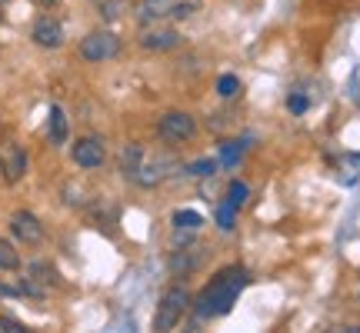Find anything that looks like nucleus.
Segmentation results:
<instances>
[{"mask_svg": "<svg viewBox=\"0 0 360 333\" xmlns=\"http://www.w3.org/2000/svg\"><path fill=\"white\" fill-rule=\"evenodd\" d=\"M244 287H247V273L240 267L220 270L217 277L200 290L197 303H193V317H197V320H214V317H224V313L237 303V296H240Z\"/></svg>", "mask_w": 360, "mask_h": 333, "instance_id": "nucleus-1", "label": "nucleus"}, {"mask_svg": "<svg viewBox=\"0 0 360 333\" xmlns=\"http://www.w3.org/2000/svg\"><path fill=\"white\" fill-rule=\"evenodd\" d=\"M193 296L191 290L184 287V283H174L167 294L160 296V307H157V317H154V327L157 330H174L184 317H187V310H191Z\"/></svg>", "mask_w": 360, "mask_h": 333, "instance_id": "nucleus-2", "label": "nucleus"}, {"mask_svg": "<svg viewBox=\"0 0 360 333\" xmlns=\"http://www.w3.org/2000/svg\"><path fill=\"white\" fill-rule=\"evenodd\" d=\"M120 53V37L114 30H90L87 37L80 40V57L87 64H107Z\"/></svg>", "mask_w": 360, "mask_h": 333, "instance_id": "nucleus-3", "label": "nucleus"}, {"mask_svg": "<svg viewBox=\"0 0 360 333\" xmlns=\"http://www.w3.org/2000/svg\"><path fill=\"white\" fill-rule=\"evenodd\" d=\"M157 133H160V141L167 143H187L197 137V120L187 110H167L160 117V124H157Z\"/></svg>", "mask_w": 360, "mask_h": 333, "instance_id": "nucleus-4", "label": "nucleus"}, {"mask_svg": "<svg viewBox=\"0 0 360 333\" xmlns=\"http://www.w3.org/2000/svg\"><path fill=\"white\" fill-rule=\"evenodd\" d=\"M70 157L80 170H101L103 160H107V143H103V137H94V133L77 137L70 147Z\"/></svg>", "mask_w": 360, "mask_h": 333, "instance_id": "nucleus-5", "label": "nucleus"}, {"mask_svg": "<svg viewBox=\"0 0 360 333\" xmlns=\"http://www.w3.org/2000/svg\"><path fill=\"white\" fill-rule=\"evenodd\" d=\"M170 174H174V160L170 157H143V164L137 166V174L130 180L137 187H160Z\"/></svg>", "mask_w": 360, "mask_h": 333, "instance_id": "nucleus-6", "label": "nucleus"}, {"mask_svg": "<svg viewBox=\"0 0 360 333\" xmlns=\"http://www.w3.org/2000/svg\"><path fill=\"white\" fill-rule=\"evenodd\" d=\"M11 233L27 247L44 244V223H40V217L37 214H30V210H17V214H11Z\"/></svg>", "mask_w": 360, "mask_h": 333, "instance_id": "nucleus-7", "label": "nucleus"}, {"mask_svg": "<svg viewBox=\"0 0 360 333\" xmlns=\"http://www.w3.org/2000/svg\"><path fill=\"white\" fill-rule=\"evenodd\" d=\"M141 47L143 51H154V53H164V51H174V47H180V30H174V27H157V24H143L141 30Z\"/></svg>", "mask_w": 360, "mask_h": 333, "instance_id": "nucleus-8", "label": "nucleus"}, {"mask_svg": "<svg viewBox=\"0 0 360 333\" xmlns=\"http://www.w3.org/2000/svg\"><path fill=\"white\" fill-rule=\"evenodd\" d=\"M24 174H27V150L20 143H4L0 147V177L7 183H17V180H24Z\"/></svg>", "mask_w": 360, "mask_h": 333, "instance_id": "nucleus-9", "label": "nucleus"}, {"mask_svg": "<svg viewBox=\"0 0 360 333\" xmlns=\"http://www.w3.org/2000/svg\"><path fill=\"white\" fill-rule=\"evenodd\" d=\"M30 40L44 47V51H57L64 44V24L53 20V17H37L34 27H30Z\"/></svg>", "mask_w": 360, "mask_h": 333, "instance_id": "nucleus-10", "label": "nucleus"}, {"mask_svg": "<svg viewBox=\"0 0 360 333\" xmlns=\"http://www.w3.org/2000/svg\"><path fill=\"white\" fill-rule=\"evenodd\" d=\"M200 260H204L200 247H180L177 254L170 256V270H174L177 277H187V273H193V270L200 267Z\"/></svg>", "mask_w": 360, "mask_h": 333, "instance_id": "nucleus-11", "label": "nucleus"}, {"mask_svg": "<svg viewBox=\"0 0 360 333\" xmlns=\"http://www.w3.org/2000/svg\"><path fill=\"white\" fill-rule=\"evenodd\" d=\"M174 4H177V0H141V4H137V20H141V24H157V20L170 17Z\"/></svg>", "mask_w": 360, "mask_h": 333, "instance_id": "nucleus-12", "label": "nucleus"}, {"mask_svg": "<svg viewBox=\"0 0 360 333\" xmlns=\"http://www.w3.org/2000/svg\"><path fill=\"white\" fill-rule=\"evenodd\" d=\"M143 157H147V150H143L141 143H127V147L120 150V157H117L120 174H124V177H134V174H137V166L143 164Z\"/></svg>", "mask_w": 360, "mask_h": 333, "instance_id": "nucleus-13", "label": "nucleus"}, {"mask_svg": "<svg viewBox=\"0 0 360 333\" xmlns=\"http://www.w3.org/2000/svg\"><path fill=\"white\" fill-rule=\"evenodd\" d=\"M67 133H70V127H67L64 107H57V103H53V107H51V120H47V137H51L53 147H60V143H67Z\"/></svg>", "mask_w": 360, "mask_h": 333, "instance_id": "nucleus-14", "label": "nucleus"}, {"mask_svg": "<svg viewBox=\"0 0 360 333\" xmlns=\"http://www.w3.org/2000/svg\"><path fill=\"white\" fill-rule=\"evenodd\" d=\"M240 93H244V80L237 77V74H220V80H217L220 100H237Z\"/></svg>", "mask_w": 360, "mask_h": 333, "instance_id": "nucleus-15", "label": "nucleus"}, {"mask_svg": "<svg viewBox=\"0 0 360 333\" xmlns=\"http://www.w3.org/2000/svg\"><path fill=\"white\" fill-rule=\"evenodd\" d=\"M170 220H174V230H200L204 227V217L197 210H177Z\"/></svg>", "mask_w": 360, "mask_h": 333, "instance_id": "nucleus-16", "label": "nucleus"}, {"mask_svg": "<svg viewBox=\"0 0 360 333\" xmlns=\"http://www.w3.org/2000/svg\"><path fill=\"white\" fill-rule=\"evenodd\" d=\"M97 11H101L107 24H114V20H120L127 13V0H97Z\"/></svg>", "mask_w": 360, "mask_h": 333, "instance_id": "nucleus-17", "label": "nucleus"}, {"mask_svg": "<svg viewBox=\"0 0 360 333\" xmlns=\"http://www.w3.org/2000/svg\"><path fill=\"white\" fill-rule=\"evenodd\" d=\"M0 270H20V254H17V247L11 240H4L0 237Z\"/></svg>", "mask_w": 360, "mask_h": 333, "instance_id": "nucleus-18", "label": "nucleus"}, {"mask_svg": "<svg viewBox=\"0 0 360 333\" xmlns=\"http://www.w3.org/2000/svg\"><path fill=\"white\" fill-rule=\"evenodd\" d=\"M237 210H240V207H233L231 200H224V204L217 207V227L220 230H233V227H237Z\"/></svg>", "mask_w": 360, "mask_h": 333, "instance_id": "nucleus-19", "label": "nucleus"}, {"mask_svg": "<svg viewBox=\"0 0 360 333\" xmlns=\"http://www.w3.org/2000/svg\"><path fill=\"white\" fill-rule=\"evenodd\" d=\"M247 143H233V141H224L220 143V166H237L240 160V150H244Z\"/></svg>", "mask_w": 360, "mask_h": 333, "instance_id": "nucleus-20", "label": "nucleus"}, {"mask_svg": "<svg viewBox=\"0 0 360 333\" xmlns=\"http://www.w3.org/2000/svg\"><path fill=\"white\" fill-rule=\"evenodd\" d=\"M247 197H250V187H247L244 180H231V187H227V200H231L233 207H244Z\"/></svg>", "mask_w": 360, "mask_h": 333, "instance_id": "nucleus-21", "label": "nucleus"}, {"mask_svg": "<svg viewBox=\"0 0 360 333\" xmlns=\"http://www.w3.org/2000/svg\"><path fill=\"white\" fill-rule=\"evenodd\" d=\"M187 174H191V177H214V174H217V160H193V164L187 166Z\"/></svg>", "mask_w": 360, "mask_h": 333, "instance_id": "nucleus-22", "label": "nucleus"}, {"mask_svg": "<svg viewBox=\"0 0 360 333\" xmlns=\"http://www.w3.org/2000/svg\"><path fill=\"white\" fill-rule=\"evenodd\" d=\"M193 13H197V4H193V0H180V4H174L170 17H174V20H187Z\"/></svg>", "mask_w": 360, "mask_h": 333, "instance_id": "nucleus-23", "label": "nucleus"}, {"mask_svg": "<svg viewBox=\"0 0 360 333\" xmlns=\"http://www.w3.org/2000/svg\"><path fill=\"white\" fill-rule=\"evenodd\" d=\"M0 333H27V327L13 317H0Z\"/></svg>", "mask_w": 360, "mask_h": 333, "instance_id": "nucleus-24", "label": "nucleus"}, {"mask_svg": "<svg viewBox=\"0 0 360 333\" xmlns=\"http://www.w3.org/2000/svg\"><path fill=\"white\" fill-rule=\"evenodd\" d=\"M307 107H310L307 97H300V93H294V97H290V114H304Z\"/></svg>", "mask_w": 360, "mask_h": 333, "instance_id": "nucleus-25", "label": "nucleus"}, {"mask_svg": "<svg viewBox=\"0 0 360 333\" xmlns=\"http://www.w3.org/2000/svg\"><path fill=\"white\" fill-rule=\"evenodd\" d=\"M40 4H44V7H51V4H57V0H40Z\"/></svg>", "mask_w": 360, "mask_h": 333, "instance_id": "nucleus-26", "label": "nucleus"}, {"mask_svg": "<svg viewBox=\"0 0 360 333\" xmlns=\"http://www.w3.org/2000/svg\"><path fill=\"white\" fill-rule=\"evenodd\" d=\"M0 20H4V4H0Z\"/></svg>", "mask_w": 360, "mask_h": 333, "instance_id": "nucleus-27", "label": "nucleus"}]
</instances>
